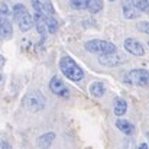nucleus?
Returning a JSON list of instances; mask_svg holds the SVG:
<instances>
[{"label":"nucleus","instance_id":"nucleus-24","mask_svg":"<svg viewBox=\"0 0 149 149\" xmlns=\"http://www.w3.org/2000/svg\"><path fill=\"white\" fill-rule=\"evenodd\" d=\"M148 139H149V132H148Z\"/></svg>","mask_w":149,"mask_h":149},{"label":"nucleus","instance_id":"nucleus-15","mask_svg":"<svg viewBox=\"0 0 149 149\" xmlns=\"http://www.w3.org/2000/svg\"><path fill=\"white\" fill-rule=\"evenodd\" d=\"M126 111H127V103H126V100L117 99L114 101V106H113V113L117 117H122V116L126 114Z\"/></svg>","mask_w":149,"mask_h":149},{"label":"nucleus","instance_id":"nucleus-27","mask_svg":"<svg viewBox=\"0 0 149 149\" xmlns=\"http://www.w3.org/2000/svg\"><path fill=\"white\" fill-rule=\"evenodd\" d=\"M148 45H149V42H148Z\"/></svg>","mask_w":149,"mask_h":149},{"label":"nucleus","instance_id":"nucleus-18","mask_svg":"<svg viewBox=\"0 0 149 149\" xmlns=\"http://www.w3.org/2000/svg\"><path fill=\"white\" fill-rule=\"evenodd\" d=\"M135 7L138 10H141L142 13H148L149 12V1L148 0H133Z\"/></svg>","mask_w":149,"mask_h":149},{"label":"nucleus","instance_id":"nucleus-26","mask_svg":"<svg viewBox=\"0 0 149 149\" xmlns=\"http://www.w3.org/2000/svg\"><path fill=\"white\" fill-rule=\"evenodd\" d=\"M110 1H114V0H110Z\"/></svg>","mask_w":149,"mask_h":149},{"label":"nucleus","instance_id":"nucleus-10","mask_svg":"<svg viewBox=\"0 0 149 149\" xmlns=\"http://www.w3.org/2000/svg\"><path fill=\"white\" fill-rule=\"evenodd\" d=\"M100 64L103 65H107V67H117L120 64H123L126 59L120 55H117L116 52L113 54H107V55H100Z\"/></svg>","mask_w":149,"mask_h":149},{"label":"nucleus","instance_id":"nucleus-17","mask_svg":"<svg viewBox=\"0 0 149 149\" xmlns=\"http://www.w3.org/2000/svg\"><path fill=\"white\" fill-rule=\"evenodd\" d=\"M45 25H47V31L49 33H55L58 31V22L54 17V15H47L45 16Z\"/></svg>","mask_w":149,"mask_h":149},{"label":"nucleus","instance_id":"nucleus-8","mask_svg":"<svg viewBox=\"0 0 149 149\" xmlns=\"http://www.w3.org/2000/svg\"><path fill=\"white\" fill-rule=\"evenodd\" d=\"M123 47H125V49L127 51L130 55H133V56H143L145 55L143 45L139 41L133 39V38H126L125 42H123Z\"/></svg>","mask_w":149,"mask_h":149},{"label":"nucleus","instance_id":"nucleus-16","mask_svg":"<svg viewBox=\"0 0 149 149\" xmlns=\"http://www.w3.org/2000/svg\"><path fill=\"white\" fill-rule=\"evenodd\" d=\"M55 141V133L52 132H48V133H44L38 138V146L41 148H48L51 146V143Z\"/></svg>","mask_w":149,"mask_h":149},{"label":"nucleus","instance_id":"nucleus-6","mask_svg":"<svg viewBox=\"0 0 149 149\" xmlns=\"http://www.w3.org/2000/svg\"><path fill=\"white\" fill-rule=\"evenodd\" d=\"M129 77V83L135 84V86H139V87H149V71L148 70H143V68H136V70H132L129 71L127 74Z\"/></svg>","mask_w":149,"mask_h":149},{"label":"nucleus","instance_id":"nucleus-14","mask_svg":"<svg viewBox=\"0 0 149 149\" xmlns=\"http://www.w3.org/2000/svg\"><path fill=\"white\" fill-rule=\"evenodd\" d=\"M84 9H87L90 13L96 15L103 10V0H86L84 1Z\"/></svg>","mask_w":149,"mask_h":149},{"label":"nucleus","instance_id":"nucleus-13","mask_svg":"<svg viewBox=\"0 0 149 149\" xmlns=\"http://www.w3.org/2000/svg\"><path fill=\"white\" fill-rule=\"evenodd\" d=\"M88 91H90V94L93 96V97H103L104 96V93H106V86L101 83V81H94V83H91L90 84V87H88Z\"/></svg>","mask_w":149,"mask_h":149},{"label":"nucleus","instance_id":"nucleus-9","mask_svg":"<svg viewBox=\"0 0 149 149\" xmlns=\"http://www.w3.org/2000/svg\"><path fill=\"white\" fill-rule=\"evenodd\" d=\"M45 16L47 13H41V12H35V16H33V25L41 36L42 41H45V36H47V25H45Z\"/></svg>","mask_w":149,"mask_h":149},{"label":"nucleus","instance_id":"nucleus-12","mask_svg":"<svg viewBox=\"0 0 149 149\" xmlns=\"http://www.w3.org/2000/svg\"><path fill=\"white\" fill-rule=\"evenodd\" d=\"M122 9H123V15L127 19H133L136 17V7L133 0H122Z\"/></svg>","mask_w":149,"mask_h":149},{"label":"nucleus","instance_id":"nucleus-7","mask_svg":"<svg viewBox=\"0 0 149 149\" xmlns=\"http://www.w3.org/2000/svg\"><path fill=\"white\" fill-rule=\"evenodd\" d=\"M49 90L55 96L62 97V99H65V97L70 96V91H68L67 86H65L64 81H62L61 78H58V77H52L49 80Z\"/></svg>","mask_w":149,"mask_h":149},{"label":"nucleus","instance_id":"nucleus-21","mask_svg":"<svg viewBox=\"0 0 149 149\" xmlns=\"http://www.w3.org/2000/svg\"><path fill=\"white\" fill-rule=\"evenodd\" d=\"M139 148H141V149H148L149 145H148V143H141V145H139Z\"/></svg>","mask_w":149,"mask_h":149},{"label":"nucleus","instance_id":"nucleus-20","mask_svg":"<svg viewBox=\"0 0 149 149\" xmlns=\"http://www.w3.org/2000/svg\"><path fill=\"white\" fill-rule=\"evenodd\" d=\"M84 1L86 0H70V6L74 10H83L84 9Z\"/></svg>","mask_w":149,"mask_h":149},{"label":"nucleus","instance_id":"nucleus-19","mask_svg":"<svg viewBox=\"0 0 149 149\" xmlns=\"http://www.w3.org/2000/svg\"><path fill=\"white\" fill-rule=\"evenodd\" d=\"M136 28H138V31H139L141 33L149 35V22L148 20H142V22H139Z\"/></svg>","mask_w":149,"mask_h":149},{"label":"nucleus","instance_id":"nucleus-1","mask_svg":"<svg viewBox=\"0 0 149 149\" xmlns=\"http://www.w3.org/2000/svg\"><path fill=\"white\" fill-rule=\"evenodd\" d=\"M59 70L64 74V77H67L68 80H71L74 83H80L84 78L83 68L70 55H62L59 58Z\"/></svg>","mask_w":149,"mask_h":149},{"label":"nucleus","instance_id":"nucleus-2","mask_svg":"<svg viewBox=\"0 0 149 149\" xmlns=\"http://www.w3.org/2000/svg\"><path fill=\"white\" fill-rule=\"evenodd\" d=\"M13 19L17 23L20 32H28L32 26H33V17L29 13V10L26 9L25 4L22 3H16L13 6Z\"/></svg>","mask_w":149,"mask_h":149},{"label":"nucleus","instance_id":"nucleus-5","mask_svg":"<svg viewBox=\"0 0 149 149\" xmlns=\"http://www.w3.org/2000/svg\"><path fill=\"white\" fill-rule=\"evenodd\" d=\"M23 106L29 111H41L45 107V97L41 91H31L25 96Z\"/></svg>","mask_w":149,"mask_h":149},{"label":"nucleus","instance_id":"nucleus-22","mask_svg":"<svg viewBox=\"0 0 149 149\" xmlns=\"http://www.w3.org/2000/svg\"><path fill=\"white\" fill-rule=\"evenodd\" d=\"M3 64H4V58H3V56H1V55H0V67H1V65H3Z\"/></svg>","mask_w":149,"mask_h":149},{"label":"nucleus","instance_id":"nucleus-3","mask_svg":"<svg viewBox=\"0 0 149 149\" xmlns=\"http://www.w3.org/2000/svg\"><path fill=\"white\" fill-rule=\"evenodd\" d=\"M84 49L91 52V54H97V55H107V54H113L117 52V48L114 44L104 41V39H90L84 44Z\"/></svg>","mask_w":149,"mask_h":149},{"label":"nucleus","instance_id":"nucleus-11","mask_svg":"<svg viewBox=\"0 0 149 149\" xmlns=\"http://www.w3.org/2000/svg\"><path fill=\"white\" fill-rule=\"evenodd\" d=\"M116 127H117L122 133H125V135H127V136H130V135L135 133V125H133L132 122L126 120V119H117V120H116Z\"/></svg>","mask_w":149,"mask_h":149},{"label":"nucleus","instance_id":"nucleus-25","mask_svg":"<svg viewBox=\"0 0 149 149\" xmlns=\"http://www.w3.org/2000/svg\"><path fill=\"white\" fill-rule=\"evenodd\" d=\"M0 81H1V75H0Z\"/></svg>","mask_w":149,"mask_h":149},{"label":"nucleus","instance_id":"nucleus-4","mask_svg":"<svg viewBox=\"0 0 149 149\" xmlns=\"http://www.w3.org/2000/svg\"><path fill=\"white\" fill-rule=\"evenodd\" d=\"M13 33V26L10 20V12L6 3H0V38L1 39H9L12 38Z\"/></svg>","mask_w":149,"mask_h":149},{"label":"nucleus","instance_id":"nucleus-23","mask_svg":"<svg viewBox=\"0 0 149 149\" xmlns=\"http://www.w3.org/2000/svg\"><path fill=\"white\" fill-rule=\"evenodd\" d=\"M1 146H3V148H10V146H9L6 142H3V143H1Z\"/></svg>","mask_w":149,"mask_h":149}]
</instances>
